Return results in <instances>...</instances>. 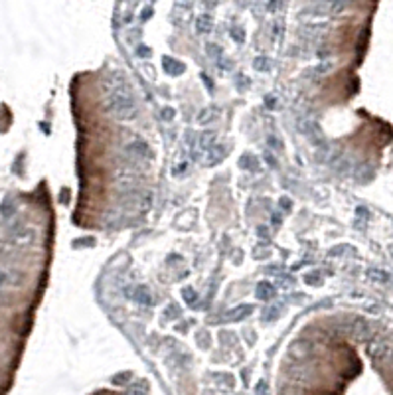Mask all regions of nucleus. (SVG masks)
<instances>
[{
	"instance_id": "nucleus-1",
	"label": "nucleus",
	"mask_w": 393,
	"mask_h": 395,
	"mask_svg": "<svg viewBox=\"0 0 393 395\" xmlns=\"http://www.w3.org/2000/svg\"><path fill=\"white\" fill-rule=\"evenodd\" d=\"M105 109L113 119H117L121 123L133 121L137 117V103H135V95H133V89L128 87V83H124L123 87L115 89L113 93L105 95Z\"/></svg>"
},
{
	"instance_id": "nucleus-2",
	"label": "nucleus",
	"mask_w": 393,
	"mask_h": 395,
	"mask_svg": "<svg viewBox=\"0 0 393 395\" xmlns=\"http://www.w3.org/2000/svg\"><path fill=\"white\" fill-rule=\"evenodd\" d=\"M143 174L139 172V168L135 166H121L117 168L115 172H113V178H111V182H113V188L121 194V196H126V194H133V192H137V190H143Z\"/></svg>"
},
{
	"instance_id": "nucleus-3",
	"label": "nucleus",
	"mask_w": 393,
	"mask_h": 395,
	"mask_svg": "<svg viewBox=\"0 0 393 395\" xmlns=\"http://www.w3.org/2000/svg\"><path fill=\"white\" fill-rule=\"evenodd\" d=\"M152 192L150 190H137L133 194L121 196V208H124L130 213H146L152 206Z\"/></svg>"
},
{
	"instance_id": "nucleus-4",
	"label": "nucleus",
	"mask_w": 393,
	"mask_h": 395,
	"mask_svg": "<svg viewBox=\"0 0 393 395\" xmlns=\"http://www.w3.org/2000/svg\"><path fill=\"white\" fill-rule=\"evenodd\" d=\"M126 152L130 154V158H137V162H146V160L152 158V152H150L148 145L145 141H141V139L130 141L128 146H126Z\"/></svg>"
},
{
	"instance_id": "nucleus-5",
	"label": "nucleus",
	"mask_w": 393,
	"mask_h": 395,
	"mask_svg": "<svg viewBox=\"0 0 393 395\" xmlns=\"http://www.w3.org/2000/svg\"><path fill=\"white\" fill-rule=\"evenodd\" d=\"M316 160L322 164H332L334 160H340V148L330 143H322L316 150Z\"/></svg>"
},
{
	"instance_id": "nucleus-6",
	"label": "nucleus",
	"mask_w": 393,
	"mask_h": 395,
	"mask_svg": "<svg viewBox=\"0 0 393 395\" xmlns=\"http://www.w3.org/2000/svg\"><path fill=\"white\" fill-rule=\"evenodd\" d=\"M389 352H391V344L387 340H383V338H379V340H375V342L370 344V356H372V360H375V362L383 360Z\"/></svg>"
},
{
	"instance_id": "nucleus-7",
	"label": "nucleus",
	"mask_w": 393,
	"mask_h": 395,
	"mask_svg": "<svg viewBox=\"0 0 393 395\" xmlns=\"http://www.w3.org/2000/svg\"><path fill=\"white\" fill-rule=\"evenodd\" d=\"M352 334L356 340H368L373 332H372V326L364 318H356L352 324Z\"/></svg>"
},
{
	"instance_id": "nucleus-8",
	"label": "nucleus",
	"mask_w": 393,
	"mask_h": 395,
	"mask_svg": "<svg viewBox=\"0 0 393 395\" xmlns=\"http://www.w3.org/2000/svg\"><path fill=\"white\" fill-rule=\"evenodd\" d=\"M133 300L135 302H139V304H143V306H150L152 304V296H150V292H148V289L146 287H143V285H137L135 289H133Z\"/></svg>"
},
{
	"instance_id": "nucleus-9",
	"label": "nucleus",
	"mask_w": 393,
	"mask_h": 395,
	"mask_svg": "<svg viewBox=\"0 0 393 395\" xmlns=\"http://www.w3.org/2000/svg\"><path fill=\"white\" fill-rule=\"evenodd\" d=\"M289 352L294 360H302L307 354L311 352V344H309V342H304V340H296V342H292V344H290Z\"/></svg>"
},
{
	"instance_id": "nucleus-10",
	"label": "nucleus",
	"mask_w": 393,
	"mask_h": 395,
	"mask_svg": "<svg viewBox=\"0 0 393 395\" xmlns=\"http://www.w3.org/2000/svg\"><path fill=\"white\" fill-rule=\"evenodd\" d=\"M164 71L168 75H180L184 73V63L174 58H164Z\"/></svg>"
},
{
	"instance_id": "nucleus-11",
	"label": "nucleus",
	"mask_w": 393,
	"mask_h": 395,
	"mask_svg": "<svg viewBox=\"0 0 393 395\" xmlns=\"http://www.w3.org/2000/svg\"><path fill=\"white\" fill-rule=\"evenodd\" d=\"M253 312V306L251 304H239V306H235V309H231V311L226 314L229 320H241V318H245L247 314Z\"/></svg>"
},
{
	"instance_id": "nucleus-12",
	"label": "nucleus",
	"mask_w": 393,
	"mask_h": 395,
	"mask_svg": "<svg viewBox=\"0 0 393 395\" xmlns=\"http://www.w3.org/2000/svg\"><path fill=\"white\" fill-rule=\"evenodd\" d=\"M255 294H257L259 300H271V298L275 296V287H273L271 283H259Z\"/></svg>"
},
{
	"instance_id": "nucleus-13",
	"label": "nucleus",
	"mask_w": 393,
	"mask_h": 395,
	"mask_svg": "<svg viewBox=\"0 0 393 395\" xmlns=\"http://www.w3.org/2000/svg\"><path fill=\"white\" fill-rule=\"evenodd\" d=\"M211 18H209V14H202V16H198V20H196V30H198V34H209L211 32Z\"/></svg>"
},
{
	"instance_id": "nucleus-14",
	"label": "nucleus",
	"mask_w": 393,
	"mask_h": 395,
	"mask_svg": "<svg viewBox=\"0 0 393 395\" xmlns=\"http://www.w3.org/2000/svg\"><path fill=\"white\" fill-rule=\"evenodd\" d=\"M215 143V133H211V130H207V133H202L200 135V139H198V148L200 150H207V148H211Z\"/></svg>"
},
{
	"instance_id": "nucleus-15",
	"label": "nucleus",
	"mask_w": 393,
	"mask_h": 395,
	"mask_svg": "<svg viewBox=\"0 0 393 395\" xmlns=\"http://www.w3.org/2000/svg\"><path fill=\"white\" fill-rule=\"evenodd\" d=\"M332 69H334V63L332 62H322V63H318L316 67H312V75L314 77H320V75H326V73H330Z\"/></svg>"
},
{
	"instance_id": "nucleus-16",
	"label": "nucleus",
	"mask_w": 393,
	"mask_h": 395,
	"mask_svg": "<svg viewBox=\"0 0 393 395\" xmlns=\"http://www.w3.org/2000/svg\"><path fill=\"white\" fill-rule=\"evenodd\" d=\"M14 253H16V249H14L10 243L0 241V261H10V259L14 257Z\"/></svg>"
},
{
	"instance_id": "nucleus-17",
	"label": "nucleus",
	"mask_w": 393,
	"mask_h": 395,
	"mask_svg": "<svg viewBox=\"0 0 393 395\" xmlns=\"http://www.w3.org/2000/svg\"><path fill=\"white\" fill-rule=\"evenodd\" d=\"M14 239L18 243H32L34 241V231L32 229H20V231L14 233Z\"/></svg>"
},
{
	"instance_id": "nucleus-18",
	"label": "nucleus",
	"mask_w": 393,
	"mask_h": 395,
	"mask_svg": "<svg viewBox=\"0 0 393 395\" xmlns=\"http://www.w3.org/2000/svg\"><path fill=\"white\" fill-rule=\"evenodd\" d=\"M368 277H370L372 281H375V283H387V281H389V275L379 269H370L368 271Z\"/></svg>"
},
{
	"instance_id": "nucleus-19",
	"label": "nucleus",
	"mask_w": 393,
	"mask_h": 395,
	"mask_svg": "<svg viewBox=\"0 0 393 395\" xmlns=\"http://www.w3.org/2000/svg\"><path fill=\"white\" fill-rule=\"evenodd\" d=\"M211 119H213V111H211V109H202V111L198 113V117H196V121H198L200 125L211 123Z\"/></svg>"
},
{
	"instance_id": "nucleus-20",
	"label": "nucleus",
	"mask_w": 393,
	"mask_h": 395,
	"mask_svg": "<svg viewBox=\"0 0 393 395\" xmlns=\"http://www.w3.org/2000/svg\"><path fill=\"white\" fill-rule=\"evenodd\" d=\"M269 63H271L269 58H257V60H255V69H257V71H269L271 69Z\"/></svg>"
},
{
	"instance_id": "nucleus-21",
	"label": "nucleus",
	"mask_w": 393,
	"mask_h": 395,
	"mask_svg": "<svg viewBox=\"0 0 393 395\" xmlns=\"http://www.w3.org/2000/svg\"><path fill=\"white\" fill-rule=\"evenodd\" d=\"M277 316H279V306H269V309L263 311V320H267V322L275 320Z\"/></svg>"
},
{
	"instance_id": "nucleus-22",
	"label": "nucleus",
	"mask_w": 393,
	"mask_h": 395,
	"mask_svg": "<svg viewBox=\"0 0 393 395\" xmlns=\"http://www.w3.org/2000/svg\"><path fill=\"white\" fill-rule=\"evenodd\" d=\"M307 283L309 285H320V275L318 273H309L307 275Z\"/></svg>"
},
{
	"instance_id": "nucleus-23",
	"label": "nucleus",
	"mask_w": 393,
	"mask_h": 395,
	"mask_svg": "<svg viewBox=\"0 0 393 395\" xmlns=\"http://www.w3.org/2000/svg\"><path fill=\"white\" fill-rule=\"evenodd\" d=\"M162 119H164V121H172V119H174V109H172V107H164V109H162Z\"/></svg>"
},
{
	"instance_id": "nucleus-24",
	"label": "nucleus",
	"mask_w": 393,
	"mask_h": 395,
	"mask_svg": "<svg viewBox=\"0 0 393 395\" xmlns=\"http://www.w3.org/2000/svg\"><path fill=\"white\" fill-rule=\"evenodd\" d=\"M182 294L186 296V298H188V302H190V304H194V300H196V292L192 291V289H184V291H182Z\"/></svg>"
},
{
	"instance_id": "nucleus-25",
	"label": "nucleus",
	"mask_w": 393,
	"mask_h": 395,
	"mask_svg": "<svg viewBox=\"0 0 393 395\" xmlns=\"http://www.w3.org/2000/svg\"><path fill=\"white\" fill-rule=\"evenodd\" d=\"M257 393H259V395H267V383H265V381H261V383L257 385Z\"/></svg>"
},
{
	"instance_id": "nucleus-26",
	"label": "nucleus",
	"mask_w": 393,
	"mask_h": 395,
	"mask_svg": "<svg viewBox=\"0 0 393 395\" xmlns=\"http://www.w3.org/2000/svg\"><path fill=\"white\" fill-rule=\"evenodd\" d=\"M231 34H233V38H235L237 42H241V40H243V34H241V30H239V28H235Z\"/></svg>"
},
{
	"instance_id": "nucleus-27",
	"label": "nucleus",
	"mask_w": 393,
	"mask_h": 395,
	"mask_svg": "<svg viewBox=\"0 0 393 395\" xmlns=\"http://www.w3.org/2000/svg\"><path fill=\"white\" fill-rule=\"evenodd\" d=\"M150 12H152V8L148 6V8H145V10H143V16H141V18H143V20H148V18H150Z\"/></svg>"
},
{
	"instance_id": "nucleus-28",
	"label": "nucleus",
	"mask_w": 393,
	"mask_h": 395,
	"mask_svg": "<svg viewBox=\"0 0 393 395\" xmlns=\"http://www.w3.org/2000/svg\"><path fill=\"white\" fill-rule=\"evenodd\" d=\"M126 395H146V391L145 389H130Z\"/></svg>"
},
{
	"instance_id": "nucleus-29",
	"label": "nucleus",
	"mask_w": 393,
	"mask_h": 395,
	"mask_svg": "<svg viewBox=\"0 0 393 395\" xmlns=\"http://www.w3.org/2000/svg\"><path fill=\"white\" fill-rule=\"evenodd\" d=\"M4 281H6V273H4V271L0 269V287L4 285Z\"/></svg>"
},
{
	"instance_id": "nucleus-30",
	"label": "nucleus",
	"mask_w": 393,
	"mask_h": 395,
	"mask_svg": "<svg viewBox=\"0 0 393 395\" xmlns=\"http://www.w3.org/2000/svg\"><path fill=\"white\" fill-rule=\"evenodd\" d=\"M281 204H283V208H285V209H289V208H290V206H289L290 202L287 200V198H283V200H281Z\"/></svg>"
},
{
	"instance_id": "nucleus-31",
	"label": "nucleus",
	"mask_w": 393,
	"mask_h": 395,
	"mask_svg": "<svg viewBox=\"0 0 393 395\" xmlns=\"http://www.w3.org/2000/svg\"><path fill=\"white\" fill-rule=\"evenodd\" d=\"M139 54H141V56H148V50H145V46H141V50H139Z\"/></svg>"
},
{
	"instance_id": "nucleus-32",
	"label": "nucleus",
	"mask_w": 393,
	"mask_h": 395,
	"mask_svg": "<svg viewBox=\"0 0 393 395\" xmlns=\"http://www.w3.org/2000/svg\"><path fill=\"white\" fill-rule=\"evenodd\" d=\"M389 253H391V257H393V245H391V247H389Z\"/></svg>"
}]
</instances>
